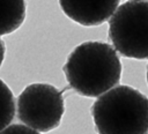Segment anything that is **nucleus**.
<instances>
[{
	"label": "nucleus",
	"mask_w": 148,
	"mask_h": 134,
	"mask_svg": "<svg viewBox=\"0 0 148 134\" xmlns=\"http://www.w3.org/2000/svg\"><path fill=\"white\" fill-rule=\"evenodd\" d=\"M5 52H6V46H5V43L0 39V67L2 65V61L5 59Z\"/></svg>",
	"instance_id": "9"
},
{
	"label": "nucleus",
	"mask_w": 148,
	"mask_h": 134,
	"mask_svg": "<svg viewBox=\"0 0 148 134\" xmlns=\"http://www.w3.org/2000/svg\"><path fill=\"white\" fill-rule=\"evenodd\" d=\"M59 5L72 21L83 27H95L113 15L119 0H59Z\"/></svg>",
	"instance_id": "5"
},
{
	"label": "nucleus",
	"mask_w": 148,
	"mask_h": 134,
	"mask_svg": "<svg viewBox=\"0 0 148 134\" xmlns=\"http://www.w3.org/2000/svg\"><path fill=\"white\" fill-rule=\"evenodd\" d=\"M16 111L15 98L9 87L0 79V132L8 127Z\"/></svg>",
	"instance_id": "7"
},
{
	"label": "nucleus",
	"mask_w": 148,
	"mask_h": 134,
	"mask_svg": "<svg viewBox=\"0 0 148 134\" xmlns=\"http://www.w3.org/2000/svg\"><path fill=\"white\" fill-rule=\"evenodd\" d=\"M25 18V0H0V36L17 30Z\"/></svg>",
	"instance_id": "6"
},
{
	"label": "nucleus",
	"mask_w": 148,
	"mask_h": 134,
	"mask_svg": "<svg viewBox=\"0 0 148 134\" xmlns=\"http://www.w3.org/2000/svg\"><path fill=\"white\" fill-rule=\"evenodd\" d=\"M109 38L121 55L148 59V1L120 5L109 21Z\"/></svg>",
	"instance_id": "3"
},
{
	"label": "nucleus",
	"mask_w": 148,
	"mask_h": 134,
	"mask_svg": "<svg viewBox=\"0 0 148 134\" xmlns=\"http://www.w3.org/2000/svg\"><path fill=\"white\" fill-rule=\"evenodd\" d=\"M147 83H148V66H147Z\"/></svg>",
	"instance_id": "10"
},
{
	"label": "nucleus",
	"mask_w": 148,
	"mask_h": 134,
	"mask_svg": "<svg viewBox=\"0 0 148 134\" xmlns=\"http://www.w3.org/2000/svg\"><path fill=\"white\" fill-rule=\"evenodd\" d=\"M135 1H139V0H135ZM146 1H148V0H146Z\"/></svg>",
	"instance_id": "11"
},
{
	"label": "nucleus",
	"mask_w": 148,
	"mask_h": 134,
	"mask_svg": "<svg viewBox=\"0 0 148 134\" xmlns=\"http://www.w3.org/2000/svg\"><path fill=\"white\" fill-rule=\"evenodd\" d=\"M64 90L49 83L27 85L17 98V118L25 126L37 132H50L57 128L62 119Z\"/></svg>",
	"instance_id": "4"
},
{
	"label": "nucleus",
	"mask_w": 148,
	"mask_h": 134,
	"mask_svg": "<svg viewBox=\"0 0 148 134\" xmlns=\"http://www.w3.org/2000/svg\"><path fill=\"white\" fill-rule=\"evenodd\" d=\"M0 134H40V133L25 125L15 124V125H9L5 129H2Z\"/></svg>",
	"instance_id": "8"
},
{
	"label": "nucleus",
	"mask_w": 148,
	"mask_h": 134,
	"mask_svg": "<svg viewBox=\"0 0 148 134\" xmlns=\"http://www.w3.org/2000/svg\"><path fill=\"white\" fill-rule=\"evenodd\" d=\"M97 134H148V98L128 85H117L91 106Z\"/></svg>",
	"instance_id": "2"
},
{
	"label": "nucleus",
	"mask_w": 148,
	"mask_h": 134,
	"mask_svg": "<svg viewBox=\"0 0 148 134\" xmlns=\"http://www.w3.org/2000/svg\"><path fill=\"white\" fill-rule=\"evenodd\" d=\"M121 69L114 47L102 42L77 45L62 67L69 87L86 97H99L114 88L121 77Z\"/></svg>",
	"instance_id": "1"
}]
</instances>
